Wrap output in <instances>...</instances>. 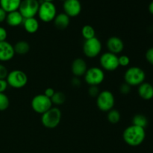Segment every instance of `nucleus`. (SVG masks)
Returning a JSON list of instances; mask_svg holds the SVG:
<instances>
[{"label":"nucleus","instance_id":"obj_10","mask_svg":"<svg viewBox=\"0 0 153 153\" xmlns=\"http://www.w3.org/2000/svg\"><path fill=\"white\" fill-rule=\"evenodd\" d=\"M102 51V43L97 37L86 40L83 45V52L85 56L94 58L98 56Z\"/></svg>","mask_w":153,"mask_h":153},{"label":"nucleus","instance_id":"obj_30","mask_svg":"<svg viewBox=\"0 0 153 153\" xmlns=\"http://www.w3.org/2000/svg\"><path fill=\"white\" fill-rule=\"evenodd\" d=\"M7 75H8V70L7 67L0 64V79H6Z\"/></svg>","mask_w":153,"mask_h":153},{"label":"nucleus","instance_id":"obj_16","mask_svg":"<svg viewBox=\"0 0 153 153\" xmlns=\"http://www.w3.org/2000/svg\"><path fill=\"white\" fill-rule=\"evenodd\" d=\"M138 95L144 100H149L153 98V85L148 82H143L138 86Z\"/></svg>","mask_w":153,"mask_h":153},{"label":"nucleus","instance_id":"obj_35","mask_svg":"<svg viewBox=\"0 0 153 153\" xmlns=\"http://www.w3.org/2000/svg\"><path fill=\"white\" fill-rule=\"evenodd\" d=\"M6 16H7V13L1 7H0V23L5 20Z\"/></svg>","mask_w":153,"mask_h":153},{"label":"nucleus","instance_id":"obj_9","mask_svg":"<svg viewBox=\"0 0 153 153\" xmlns=\"http://www.w3.org/2000/svg\"><path fill=\"white\" fill-rule=\"evenodd\" d=\"M39 7L40 2L37 0H22L18 10L24 19H28L37 14Z\"/></svg>","mask_w":153,"mask_h":153},{"label":"nucleus","instance_id":"obj_21","mask_svg":"<svg viewBox=\"0 0 153 153\" xmlns=\"http://www.w3.org/2000/svg\"><path fill=\"white\" fill-rule=\"evenodd\" d=\"M15 54L19 55H24L28 53L30 51V44L25 40H19L13 46Z\"/></svg>","mask_w":153,"mask_h":153},{"label":"nucleus","instance_id":"obj_4","mask_svg":"<svg viewBox=\"0 0 153 153\" xmlns=\"http://www.w3.org/2000/svg\"><path fill=\"white\" fill-rule=\"evenodd\" d=\"M6 81L7 85L13 88L19 89L22 88L28 83V76L23 71L14 70L8 73Z\"/></svg>","mask_w":153,"mask_h":153},{"label":"nucleus","instance_id":"obj_19","mask_svg":"<svg viewBox=\"0 0 153 153\" xmlns=\"http://www.w3.org/2000/svg\"><path fill=\"white\" fill-rule=\"evenodd\" d=\"M22 0H0V7L6 13L15 11L19 10Z\"/></svg>","mask_w":153,"mask_h":153},{"label":"nucleus","instance_id":"obj_3","mask_svg":"<svg viewBox=\"0 0 153 153\" xmlns=\"http://www.w3.org/2000/svg\"><path fill=\"white\" fill-rule=\"evenodd\" d=\"M146 74L143 70L138 67H131L126 71L124 80L130 86H139L144 82Z\"/></svg>","mask_w":153,"mask_h":153},{"label":"nucleus","instance_id":"obj_6","mask_svg":"<svg viewBox=\"0 0 153 153\" xmlns=\"http://www.w3.org/2000/svg\"><path fill=\"white\" fill-rule=\"evenodd\" d=\"M31 105L34 111L43 114L52 107V102L51 99L44 94H38L33 97Z\"/></svg>","mask_w":153,"mask_h":153},{"label":"nucleus","instance_id":"obj_37","mask_svg":"<svg viewBox=\"0 0 153 153\" xmlns=\"http://www.w3.org/2000/svg\"><path fill=\"white\" fill-rule=\"evenodd\" d=\"M149 10L151 13L153 15V0L150 2L149 5Z\"/></svg>","mask_w":153,"mask_h":153},{"label":"nucleus","instance_id":"obj_29","mask_svg":"<svg viewBox=\"0 0 153 153\" xmlns=\"http://www.w3.org/2000/svg\"><path fill=\"white\" fill-rule=\"evenodd\" d=\"M131 91V86L128 85V84L125 83L122 84L120 87V92L123 94V95H127Z\"/></svg>","mask_w":153,"mask_h":153},{"label":"nucleus","instance_id":"obj_33","mask_svg":"<svg viewBox=\"0 0 153 153\" xmlns=\"http://www.w3.org/2000/svg\"><path fill=\"white\" fill-rule=\"evenodd\" d=\"M7 82L6 79H0V93H4L7 90Z\"/></svg>","mask_w":153,"mask_h":153},{"label":"nucleus","instance_id":"obj_17","mask_svg":"<svg viewBox=\"0 0 153 153\" xmlns=\"http://www.w3.org/2000/svg\"><path fill=\"white\" fill-rule=\"evenodd\" d=\"M5 20L7 25H10V26L16 27L22 24L24 18L22 17L19 10H15V11L7 13Z\"/></svg>","mask_w":153,"mask_h":153},{"label":"nucleus","instance_id":"obj_38","mask_svg":"<svg viewBox=\"0 0 153 153\" xmlns=\"http://www.w3.org/2000/svg\"><path fill=\"white\" fill-rule=\"evenodd\" d=\"M54 0H43V1H49V2H52Z\"/></svg>","mask_w":153,"mask_h":153},{"label":"nucleus","instance_id":"obj_13","mask_svg":"<svg viewBox=\"0 0 153 153\" xmlns=\"http://www.w3.org/2000/svg\"><path fill=\"white\" fill-rule=\"evenodd\" d=\"M13 46L7 41L0 42V61H9L14 57Z\"/></svg>","mask_w":153,"mask_h":153},{"label":"nucleus","instance_id":"obj_5","mask_svg":"<svg viewBox=\"0 0 153 153\" xmlns=\"http://www.w3.org/2000/svg\"><path fill=\"white\" fill-rule=\"evenodd\" d=\"M39 18L44 22H50L54 20L57 15V9L53 2L43 1L40 3L38 10Z\"/></svg>","mask_w":153,"mask_h":153},{"label":"nucleus","instance_id":"obj_36","mask_svg":"<svg viewBox=\"0 0 153 153\" xmlns=\"http://www.w3.org/2000/svg\"><path fill=\"white\" fill-rule=\"evenodd\" d=\"M72 85H73V86L76 87V88H78V87L80 86L81 81H80V79H79V78L76 77V76H75V77L72 79Z\"/></svg>","mask_w":153,"mask_h":153},{"label":"nucleus","instance_id":"obj_11","mask_svg":"<svg viewBox=\"0 0 153 153\" xmlns=\"http://www.w3.org/2000/svg\"><path fill=\"white\" fill-rule=\"evenodd\" d=\"M100 63L102 68L106 71H114L120 67L118 56L110 52H105L101 55Z\"/></svg>","mask_w":153,"mask_h":153},{"label":"nucleus","instance_id":"obj_14","mask_svg":"<svg viewBox=\"0 0 153 153\" xmlns=\"http://www.w3.org/2000/svg\"><path fill=\"white\" fill-rule=\"evenodd\" d=\"M107 48L109 52L117 55L124 49V43L120 37L113 36L107 40Z\"/></svg>","mask_w":153,"mask_h":153},{"label":"nucleus","instance_id":"obj_12","mask_svg":"<svg viewBox=\"0 0 153 153\" xmlns=\"http://www.w3.org/2000/svg\"><path fill=\"white\" fill-rule=\"evenodd\" d=\"M64 13L70 17L77 16L82 11V4L79 0H65L63 4Z\"/></svg>","mask_w":153,"mask_h":153},{"label":"nucleus","instance_id":"obj_32","mask_svg":"<svg viewBox=\"0 0 153 153\" xmlns=\"http://www.w3.org/2000/svg\"><path fill=\"white\" fill-rule=\"evenodd\" d=\"M7 37V31L4 28L0 26V42L5 41Z\"/></svg>","mask_w":153,"mask_h":153},{"label":"nucleus","instance_id":"obj_18","mask_svg":"<svg viewBox=\"0 0 153 153\" xmlns=\"http://www.w3.org/2000/svg\"><path fill=\"white\" fill-rule=\"evenodd\" d=\"M70 22V17L65 13H60L56 15L54 19V24L59 30H64L69 26Z\"/></svg>","mask_w":153,"mask_h":153},{"label":"nucleus","instance_id":"obj_27","mask_svg":"<svg viewBox=\"0 0 153 153\" xmlns=\"http://www.w3.org/2000/svg\"><path fill=\"white\" fill-rule=\"evenodd\" d=\"M118 62H119V66L127 67L130 64V58L127 55H120V57H118Z\"/></svg>","mask_w":153,"mask_h":153},{"label":"nucleus","instance_id":"obj_25","mask_svg":"<svg viewBox=\"0 0 153 153\" xmlns=\"http://www.w3.org/2000/svg\"><path fill=\"white\" fill-rule=\"evenodd\" d=\"M51 101H52V104H55L56 105H63L66 101V96L63 92L58 91V92H55L53 97L51 98Z\"/></svg>","mask_w":153,"mask_h":153},{"label":"nucleus","instance_id":"obj_7","mask_svg":"<svg viewBox=\"0 0 153 153\" xmlns=\"http://www.w3.org/2000/svg\"><path fill=\"white\" fill-rule=\"evenodd\" d=\"M114 104V96L109 91H101L97 97V105L102 111H109L113 109Z\"/></svg>","mask_w":153,"mask_h":153},{"label":"nucleus","instance_id":"obj_1","mask_svg":"<svg viewBox=\"0 0 153 153\" xmlns=\"http://www.w3.org/2000/svg\"><path fill=\"white\" fill-rule=\"evenodd\" d=\"M146 137L145 128L131 125L123 131V138L126 144L130 146H138L143 143Z\"/></svg>","mask_w":153,"mask_h":153},{"label":"nucleus","instance_id":"obj_26","mask_svg":"<svg viewBox=\"0 0 153 153\" xmlns=\"http://www.w3.org/2000/svg\"><path fill=\"white\" fill-rule=\"evenodd\" d=\"M10 105L8 97L4 93H0V111H3L7 109Z\"/></svg>","mask_w":153,"mask_h":153},{"label":"nucleus","instance_id":"obj_41","mask_svg":"<svg viewBox=\"0 0 153 153\" xmlns=\"http://www.w3.org/2000/svg\"></svg>","mask_w":153,"mask_h":153},{"label":"nucleus","instance_id":"obj_39","mask_svg":"<svg viewBox=\"0 0 153 153\" xmlns=\"http://www.w3.org/2000/svg\"><path fill=\"white\" fill-rule=\"evenodd\" d=\"M62 1H65V0H62Z\"/></svg>","mask_w":153,"mask_h":153},{"label":"nucleus","instance_id":"obj_28","mask_svg":"<svg viewBox=\"0 0 153 153\" xmlns=\"http://www.w3.org/2000/svg\"><path fill=\"white\" fill-rule=\"evenodd\" d=\"M100 93V91L98 86H90L88 89V94L91 97H97Z\"/></svg>","mask_w":153,"mask_h":153},{"label":"nucleus","instance_id":"obj_8","mask_svg":"<svg viewBox=\"0 0 153 153\" xmlns=\"http://www.w3.org/2000/svg\"><path fill=\"white\" fill-rule=\"evenodd\" d=\"M85 81L90 86H98L105 79V73L102 69L97 67L88 69L85 74Z\"/></svg>","mask_w":153,"mask_h":153},{"label":"nucleus","instance_id":"obj_34","mask_svg":"<svg viewBox=\"0 0 153 153\" xmlns=\"http://www.w3.org/2000/svg\"><path fill=\"white\" fill-rule=\"evenodd\" d=\"M55 91L53 88H48L45 90L44 94H44V95H46L47 97H49V98L51 99L52 97H53V95L55 94Z\"/></svg>","mask_w":153,"mask_h":153},{"label":"nucleus","instance_id":"obj_15","mask_svg":"<svg viewBox=\"0 0 153 153\" xmlns=\"http://www.w3.org/2000/svg\"><path fill=\"white\" fill-rule=\"evenodd\" d=\"M71 70L73 74L76 77L79 78L82 76H85V73L88 70L86 61L81 58H76L72 63Z\"/></svg>","mask_w":153,"mask_h":153},{"label":"nucleus","instance_id":"obj_40","mask_svg":"<svg viewBox=\"0 0 153 153\" xmlns=\"http://www.w3.org/2000/svg\"><path fill=\"white\" fill-rule=\"evenodd\" d=\"M25 153H28V152H25Z\"/></svg>","mask_w":153,"mask_h":153},{"label":"nucleus","instance_id":"obj_31","mask_svg":"<svg viewBox=\"0 0 153 153\" xmlns=\"http://www.w3.org/2000/svg\"><path fill=\"white\" fill-rule=\"evenodd\" d=\"M146 59L150 64L153 65V47L149 48L146 52Z\"/></svg>","mask_w":153,"mask_h":153},{"label":"nucleus","instance_id":"obj_22","mask_svg":"<svg viewBox=\"0 0 153 153\" xmlns=\"http://www.w3.org/2000/svg\"><path fill=\"white\" fill-rule=\"evenodd\" d=\"M132 123V125L145 128L148 124L147 118L143 114H136L133 117Z\"/></svg>","mask_w":153,"mask_h":153},{"label":"nucleus","instance_id":"obj_24","mask_svg":"<svg viewBox=\"0 0 153 153\" xmlns=\"http://www.w3.org/2000/svg\"><path fill=\"white\" fill-rule=\"evenodd\" d=\"M107 118L108 120L109 121V123L112 124H116L120 120V114L119 111L116 110V109H111L109 111H108L107 114Z\"/></svg>","mask_w":153,"mask_h":153},{"label":"nucleus","instance_id":"obj_23","mask_svg":"<svg viewBox=\"0 0 153 153\" xmlns=\"http://www.w3.org/2000/svg\"><path fill=\"white\" fill-rule=\"evenodd\" d=\"M82 37L86 40L94 38L96 37V31L94 27L90 25H85L82 28Z\"/></svg>","mask_w":153,"mask_h":153},{"label":"nucleus","instance_id":"obj_2","mask_svg":"<svg viewBox=\"0 0 153 153\" xmlns=\"http://www.w3.org/2000/svg\"><path fill=\"white\" fill-rule=\"evenodd\" d=\"M61 120V111L58 108L52 107L42 114L41 123L47 128H55Z\"/></svg>","mask_w":153,"mask_h":153},{"label":"nucleus","instance_id":"obj_20","mask_svg":"<svg viewBox=\"0 0 153 153\" xmlns=\"http://www.w3.org/2000/svg\"><path fill=\"white\" fill-rule=\"evenodd\" d=\"M22 24H23L24 29L29 34H34L37 32L40 26L38 20L34 17L24 19Z\"/></svg>","mask_w":153,"mask_h":153}]
</instances>
